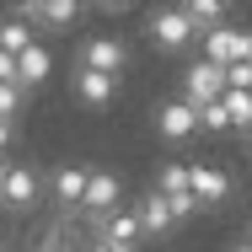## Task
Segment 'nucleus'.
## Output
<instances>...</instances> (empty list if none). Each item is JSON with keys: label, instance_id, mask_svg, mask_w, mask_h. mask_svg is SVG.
Segmentation results:
<instances>
[{"label": "nucleus", "instance_id": "f257e3e1", "mask_svg": "<svg viewBox=\"0 0 252 252\" xmlns=\"http://www.w3.org/2000/svg\"><path fill=\"white\" fill-rule=\"evenodd\" d=\"M199 22L177 5V0H156L151 11H145V43H151L156 59H183V54L199 49Z\"/></svg>", "mask_w": 252, "mask_h": 252}, {"label": "nucleus", "instance_id": "f03ea898", "mask_svg": "<svg viewBox=\"0 0 252 252\" xmlns=\"http://www.w3.org/2000/svg\"><path fill=\"white\" fill-rule=\"evenodd\" d=\"M49 188V172L32 161H0V209L5 215H32Z\"/></svg>", "mask_w": 252, "mask_h": 252}, {"label": "nucleus", "instance_id": "7ed1b4c3", "mask_svg": "<svg viewBox=\"0 0 252 252\" xmlns=\"http://www.w3.org/2000/svg\"><path fill=\"white\" fill-rule=\"evenodd\" d=\"M188 188H193V199H199L204 215H215V209H225V204L236 199V172H231V161H188Z\"/></svg>", "mask_w": 252, "mask_h": 252}, {"label": "nucleus", "instance_id": "20e7f679", "mask_svg": "<svg viewBox=\"0 0 252 252\" xmlns=\"http://www.w3.org/2000/svg\"><path fill=\"white\" fill-rule=\"evenodd\" d=\"M151 129H156V140H161V145H193V140L204 134L199 107L183 97V92H177V97H161V102H156Z\"/></svg>", "mask_w": 252, "mask_h": 252}, {"label": "nucleus", "instance_id": "39448f33", "mask_svg": "<svg viewBox=\"0 0 252 252\" xmlns=\"http://www.w3.org/2000/svg\"><path fill=\"white\" fill-rule=\"evenodd\" d=\"M70 64H92V70H107V75H129L134 70V49L118 32H81Z\"/></svg>", "mask_w": 252, "mask_h": 252}, {"label": "nucleus", "instance_id": "423d86ee", "mask_svg": "<svg viewBox=\"0 0 252 252\" xmlns=\"http://www.w3.org/2000/svg\"><path fill=\"white\" fill-rule=\"evenodd\" d=\"M118 81L124 75H107V70H92V64H70V102L86 107V113H107L118 102Z\"/></svg>", "mask_w": 252, "mask_h": 252}, {"label": "nucleus", "instance_id": "0eeeda50", "mask_svg": "<svg viewBox=\"0 0 252 252\" xmlns=\"http://www.w3.org/2000/svg\"><path fill=\"white\" fill-rule=\"evenodd\" d=\"M199 54L215 64H242L252 59V22H220L199 38Z\"/></svg>", "mask_w": 252, "mask_h": 252}, {"label": "nucleus", "instance_id": "6e6552de", "mask_svg": "<svg viewBox=\"0 0 252 252\" xmlns=\"http://www.w3.org/2000/svg\"><path fill=\"white\" fill-rule=\"evenodd\" d=\"M177 92L193 102V107H209L215 97H225V64H215V59H188L183 64V75H177Z\"/></svg>", "mask_w": 252, "mask_h": 252}, {"label": "nucleus", "instance_id": "1a4fd4ad", "mask_svg": "<svg viewBox=\"0 0 252 252\" xmlns=\"http://www.w3.org/2000/svg\"><path fill=\"white\" fill-rule=\"evenodd\" d=\"M86 177H92V161H54L49 166V199H54V209H81Z\"/></svg>", "mask_w": 252, "mask_h": 252}, {"label": "nucleus", "instance_id": "9d476101", "mask_svg": "<svg viewBox=\"0 0 252 252\" xmlns=\"http://www.w3.org/2000/svg\"><path fill=\"white\" fill-rule=\"evenodd\" d=\"M134 209H140V220H145V242H177L183 236V220L172 215V204H166V193H156V188H145L140 199H134Z\"/></svg>", "mask_w": 252, "mask_h": 252}, {"label": "nucleus", "instance_id": "9b49d317", "mask_svg": "<svg viewBox=\"0 0 252 252\" xmlns=\"http://www.w3.org/2000/svg\"><path fill=\"white\" fill-rule=\"evenodd\" d=\"M124 188H129L124 172L92 161V177H86V199H81V209H86V215H113V209L124 204Z\"/></svg>", "mask_w": 252, "mask_h": 252}, {"label": "nucleus", "instance_id": "f8f14e48", "mask_svg": "<svg viewBox=\"0 0 252 252\" xmlns=\"http://www.w3.org/2000/svg\"><path fill=\"white\" fill-rule=\"evenodd\" d=\"M86 16H92V0H49V5L38 11V22H32V27L59 38V32H75Z\"/></svg>", "mask_w": 252, "mask_h": 252}, {"label": "nucleus", "instance_id": "ddd939ff", "mask_svg": "<svg viewBox=\"0 0 252 252\" xmlns=\"http://www.w3.org/2000/svg\"><path fill=\"white\" fill-rule=\"evenodd\" d=\"M49 75H54V49H49V43H27V49L16 54V86L38 92Z\"/></svg>", "mask_w": 252, "mask_h": 252}, {"label": "nucleus", "instance_id": "4468645a", "mask_svg": "<svg viewBox=\"0 0 252 252\" xmlns=\"http://www.w3.org/2000/svg\"><path fill=\"white\" fill-rule=\"evenodd\" d=\"M102 236H107V242H134V247H145V220H140V209H134V204H118L113 215H102Z\"/></svg>", "mask_w": 252, "mask_h": 252}, {"label": "nucleus", "instance_id": "2eb2a0df", "mask_svg": "<svg viewBox=\"0 0 252 252\" xmlns=\"http://www.w3.org/2000/svg\"><path fill=\"white\" fill-rule=\"evenodd\" d=\"M177 5L199 22V32H209V27H220V22L236 16V0H177Z\"/></svg>", "mask_w": 252, "mask_h": 252}, {"label": "nucleus", "instance_id": "dca6fc26", "mask_svg": "<svg viewBox=\"0 0 252 252\" xmlns=\"http://www.w3.org/2000/svg\"><path fill=\"white\" fill-rule=\"evenodd\" d=\"M27 43H38V27H32L27 16L5 11V16H0V49H5V54H22Z\"/></svg>", "mask_w": 252, "mask_h": 252}, {"label": "nucleus", "instance_id": "f3484780", "mask_svg": "<svg viewBox=\"0 0 252 252\" xmlns=\"http://www.w3.org/2000/svg\"><path fill=\"white\" fill-rule=\"evenodd\" d=\"M27 102H32V92H27V86H16V81H0V118H11V124H22V113H27Z\"/></svg>", "mask_w": 252, "mask_h": 252}, {"label": "nucleus", "instance_id": "a211bd4d", "mask_svg": "<svg viewBox=\"0 0 252 252\" xmlns=\"http://www.w3.org/2000/svg\"><path fill=\"white\" fill-rule=\"evenodd\" d=\"M220 102H225V113H231V129H236V134H242V129H252V92L231 86Z\"/></svg>", "mask_w": 252, "mask_h": 252}, {"label": "nucleus", "instance_id": "6ab92c4d", "mask_svg": "<svg viewBox=\"0 0 252 252\" xmlns=\"http://www.w3.org/2000/svg\"><path fill=\"white\" fill-rule=\"evenodd\" d=\"M199 124H204V134H236V129H231V113H225L220 97L209 102V107H199Z\"/></svg>", "mask_w": 252, "mask_h": 252}, {"label": "nucleus", "instance_id": "aec40b11", "mask_svg": "<svg viewBox=\"0 0 252 252\" xmlns=\"http://www.w3.org/2000/svg\"><path fill=\"white\" fill-rule=\"evenodd\" d=\"M92 11H97V16H134L140 0H92Z\"/></svg>", "mask_w": 252, "mask_h": 252}, {"label": "nucleus", "instance_id": "412c9836", "mask_svg": "<svg viewBox=\"0 0 252 252\" xmlns=\"http://www.w3.org/2000/svg\"><path fill=\"white\" fill-rule=\"evenodd\" d=\"M11 145H16V124H11V118H0V161L11 156Z\"/></svg>", "mask_w": 252, "mask_h": 252}, {"label": "nucleus", "instance_id": "4be33fe9", "mask_svg": "<svg viewBox=\"0 0 252 252\" xmlns=\"http://www.w3.org/2000/svg\"><path fill=\"white\" fill-rule=\"evenodd\" d=\"M0 81H16V54L0 49Z\"/></svg>", "mask_w": 252, "mask_h": 252}, {"label": "nucleus", "instance_id": "5701e85b", "mask_svg": "<svg viewBox=\"0 0 252 252\" xmlns=\"http://www.w3.org/2000/svg\"><path fill=\"white\" fill-rule=\"evenodd\" d=\"M236 145H242V151L252 156V129H242V134H236Z\"/></svg>", "mask_w": 252, "mask_h": 252}, {"label": "nucleus", "instance_id": "b1692460", "mask_svg": "<svg viewBox=\"0 0 252 252\" xmlns=\"http://www.w3.org/2000/svg\"><path fill=\"white\" fill-rule=\"evenodd\" d=\"M225 252H252V242H247V236H236V242H231Z\"/></svg>", "mask_w": 252, "mask_h": 252}, {"label": "nucleus", "instance_id": "393cba45", "mask_svg": "<svg viewBox=\"0 0 252 252\" xmlns=\"http://www.w3.org/2000/svg\"><path fill=\"white\" fill-rule=\"evenodd\" d=\"M247 242H252V225H247Z\"/></svg>", "mask_w": 252, "mask_h": 252}, {"label": "nucleus", "instance_id": "a878e982", "mask_svg": "<svg viewBox=\"0 0 252 252\" xmlns=\"http://www.w3.org/2000/svg\"><path fill=\"white\" fill-rule=\"evenodd\" d=\"M166 252H183V247H166Z\"/></svg>", "mask_w": 252, "mask_h": 252}, {"label": "nucleus", "instance_id": "bb28decb", "mask_svg": "<svg viewBox=\"0 0 252 252\" xmlns=\"http://www.w3.org/2000/svg\"><path fill=\"white\" fill-rule=\"evenodd\" d=\"M0 236H5V231H0Z\"/></svg>", "mask_w": 252, "mask_h": 252}]
</instances>
